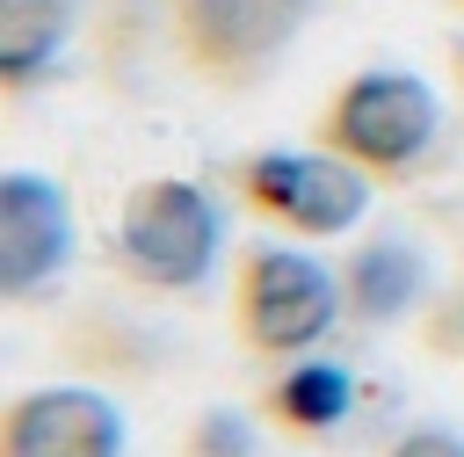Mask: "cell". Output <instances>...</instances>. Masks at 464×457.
<instances>
[{"label": "cell", "mask_w": 464, "mask_h": 457, "mask_svg": "<svg viewBox=\"0 0 464 457\" xmlns=\"http://www.w3.org/2000/svg\"><path fill=\"white\" fill-rule=\"evenodd\" d=\"M109 254L138 290H203L225 254V210L203 181L152 174V181L123 189Z\"/></svg>", "instance_id": "1"}, {"label": "cell", "mask_w": 464, "mask_h": 457, "mask_svg": "<svg viewBox=\"0 0 464 457\" xmlns=\"http://www.w3.org/2000/svg\"><path fill=\"white\" fill-rule=\"evenodd\" d=\"M341 312H348V305H341V276H334L319 254H304V247L261 239V247H246L239 268H232V334H239V348L261 355V363L312 355V348L334 334Z\"/></svg>", "instance_id": "2"}, {"label": "cell", "mask_w": 464, "mask_h": 457, "mask_svg": "<svg viewBox=\"0 0 464 457\" xmlns=\"http://www.w3.org/2000/svg\"><path fill=\"white\" fill-rule=\"evenodd\" d=\"M442 131V102L420 73H399V65H370V73H348L326 109H319V145L341 152L348 167H362L370 181L384 174H406L428 160Z\"/></svg>", "instance_id": "3"}, {"label": "cell", "mask_w": 464, "mask_h": 457, "mask_svg": "<svg viewBox=\"0 0 464 457\" xmlns=\"http://www.w3.org/2000/svg\"><path fill=\"white\" fill-rule=\"evenodd\" d=\"M232 196H239L254 218H268V225H283V232H297V239H341V232L362 225V210H370V174L348 167V160L326 152V145H312V152L261 145V152L232 160Z\"/></svg>", "instance_id": "4"}, {"label": "cell", "mask_w": 464, "mask_h": 457, "mask_svg": "<svg viewBox=\"0 0 464 457\" xmlns=\"http://www.w3.org/2000/svg\"><path fill=\"white\" fill-rule=\"evenodd\" d=\"M304 15L312 0H167L174 51L210 87H254L290 51Z\"/></svg>", "instance_id": "5"}, {"label": "cell", "mask_w": 464, "mask_h": 457, "mask_svg": "<svg viewBox=\"0 0 464 457\" xmlns=\"http://www.w3.org/2000/svg\"><path fill=\"white\" fill-rule=\"evenodd\" d=\"M65 261H72V196L36 167H7L0 174V290L29 305L51 276H65Z\"/></svg>", "instance_id": "6"}, {"label": "cell", "mask_w": 464, "mask_h": 457, "mask_svg": "<svg viewBox=\"0 0 464 457\" xmlns=\"http://www.w3.org/2000/svg\"><path fill=\"white\" fill-rule=\"evenodd\" d=\"M123 406L94 384H36L0 421V457H123Z\"/></svg>", "instance_id": "7"}, {"label": "cell", "mask_w": 464, "mask_h": 457, "mask_svg": "<svg viewBox=\"0 0 464 457\" xmlns=\"http://www.w3.org/2000/svg\"><path fill=\"white\" fill-rule=\"evenodd\" d=\"M348 413H355V370L334 355H290L261 384V421L290 442H326L334 428H348Z\"/></svg>", "instance_id": "8"}, {"label": "cell", "mask_w": 464, "mask_h": 457, "mask_svg": "<svg viewBox=\"0 0 464 457\" xmlns=\"http://www.w3.org/2000/svg\"><path fill=\"white\" fill-rule=\"evenodd\" d=\"M428 297V254L413 239H362L341 268V305L355 326H392Z\"/></svg>", "instance_id": "9"}, {"label": "cell", "mask_w": 464, "mask_h": 457, "mask_svg": "<svg viewBox=\"0 0 464 457\" xmlns=\"http://www.w3.org/2000/svg\"><path fill=\"white\" fill-rule=\"evenodd\" d=\"M72 36V0H0V94H29Z\"/></svg>", "instance_id": "10"}, {"label": "cell", "mask_w": 464, "mask_h": 457, "mask_svg": "<svg viewBox=\"0 0 464 457\" xmlns=\"http://www.w3.org/2000/svg\"><path fill=\"white\" fill-rule=\"evenodd\" d=\"M181 457H261V428H254L246 413H232V406H203V413L188 421Z\"/></svg>", "instance_id": "11"}, {"label": "cell", "mask_w": 464, "mask_h": 457, "mask_svg": "<svg viewBox=\"0 0 464 457\" xmlns=\"http://www.w3.org/2000/svg\"><path fill=\"white\" fill-rule=\"evenodd\" d=\"M384 457H464V435H450V428H406L399 442H384Z\"/></svg>", "instance_id": "12"}, {"label": "cell", "mask_w": 464, "mask_h": 457, "mask_svg": "<svg viewBox=\"0 0 464 457\" xmlns=\"http://www.w3.org/2000/svg\"><path fill=\"white\" fill-rule=\"evenodd\" d=\"M450 65H457V87H464V44H457V51H450Z\"/></svg>", "instance_id": "13"}, {"label": "cell", "mask_w": 464, "mask_h": 457, "mask_svg": "<svg viewBox=\"0 0 464 457\" xmlns=\"http://www.w3.org/2000/svg\"><path fill=\"white\" fill-rule=\"evenodd\" d=\"M457 7H464V0H457Z\"/></svg>", "instance_id": "14"}]
</instances>
